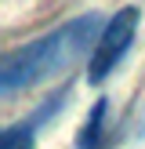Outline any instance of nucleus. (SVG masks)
<instances>
[{
  "instance_id": "7ed1b4c3",
  "label": "nucleus",
  "mask_w": 145,
  "mask_h": 149,
  "mask_svg": "<svg viewBox=\"0 0 145 149\" xmlns=\"http://www.w3.org/2000/svg\"><path fill=\"white\" fill-rule=\"evenodd\" d=\"M65 98H69V87H65L62 95H51V98L44 102L33 116H26V120L11 124V127L4 131V138H0V149H36V127H40V124H47L55 113H62Z\"/></svg>"
},
{
  "instance_id": "f257e3e1",
  "label": "nucleus",
  "mask_w": 145,
  "mask_h": 149,
  "mask_svg": "<svg viewBox=\"0 0 145 149\" xmlns=\"http://www.w3.org/2000/svg\"><path fill=\"white\" fill-rule=\"evenodd\" d=\"M102 33H105L102 15L87 11V15H76L72 22H65V26L51 29L47 36L11 51L0 62V95L11 98L22 87H36L44 80L65 73L69 65H76L87 55V47H98Z\"/></svg>"
},
{
  "instance_id": "20e7f679",
  "label": "nucleus",
  "mask_w": 145,
  "mask_h": 149,
  "mask_svg": "<svg viewBox=\"0 0 145 149\" xmlns=\"http://www.w3.org/2000/svg\"><path fill=\"white\" fill-rule=\"evenodd\" d=\"M105 109H109V98H98L91 106V113H87V120L80 124V135H76V149H102V142H105Z\"/></svg>"
},
{
  "instance_id": "f03ea898",
  "label": "nucleus",
  "mask_w": 145,
  "mask_h": 149,
  "mask_svg": "<svg viewBox=\"0 0 145 149\" xmlns=\"http://www.w3.org/2000/svg\"><path fill=\"white\" fill-rule=\"evenodd\" d=\"M138 7L127 4L105 22V33H102L98 47L91 55V65H87V84H105L109 73H116V65L123 62V55L130 51L134 44V33H138Z\"/></svg>"
}]
</instances>
